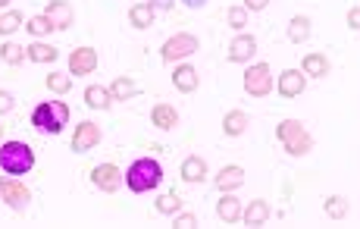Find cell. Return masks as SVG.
Listing matches in <instances>:
<instances>
[{"label":"cell","instance_id":"obj_8","mask_svg":"<svg viewBox=\"0 0 360 229\" xmlns=\"http://www.w3.org/2000/svg\"><path fill=\"white\" fill-rule=\"evenodd\" d=\"M91 182H94L101 192L113 195L119 189V182H123V173H119L116 163H101V167H94V170H91Z\"/></svg>","mask_w":360,"mask_h":229},{"label":"cell","instance_id":"obj_10","mask_svg":"<svg viewBox=\"0 0 360 229\" xmlns=\"http://www.w3.org/2000/svg\"><path fill=\"white\" fill-rule=\"evenodd\" d=\"M97 145H101V126H97V123H81V126H75V132H73V151L85 154V151L97 148Z\"/></svg>","mask_w":360,"mask_h":229},{"label":"cell","instance_id":"obj_28","mask_svg":"<svg viewBox=\"0 0 360 229\" xmlns=\"http://www.w3.org/2000/svg\"><path fill=\"white\" fill-rule=\"evenodd\" d=\"M0 60L7 63V67H19L25 60V47H19L16 41H3V47H0Z\"/></svg>","mask_w":360,"mask_h":229},{"label":"cell","instance_id":"obj_23","mask_svg":"<svg viewBox=\"0 0 360 229\" xmlns=\"http://www.w3.org/2000/svg\"><path fill=\"white\" fill-rule=\"evenodd\" d=\"M25 57H29L31 63H53V60L60 57V51L53 45H44V41H31V45L25 47Z\"/></svg>","mask_w":360,"mask_h":229},{"label":"cell","instance_id":"obj_35","mask_svg":"<svg viewBox=\"0 0 360 229\" xmlns=\"http://www.w3.org/2000/svg\"><path fill=\"white\" fill-rule=\"evenodd\" d=\"M16 107V101H13V95H10V91H3L0 88V117H3V113H10Z\"/></svg>","mask_w":360,"mask_h":229},{"label":"cell","instance_id":"obj_25","mask_svg":"<svg viewBox=\"0 0 360 229\" xmlns=\"http://www.w3.org/2000/svg\"><path fill=\"white\" fill-rule=\"evenodd\" d=\"M110 88H103V85H88L85 88V104H88L91 110H107L110 107Z\"/></svg>","mask_w":360,"mask_h":229},{"label":"cell","instance_id":"obj_30","mask_svg":"<svg viewBox=\"0 0 360 229\" xmlns=\"http://www.w3.org/2000/svg\"><path fill=\"white\" fill-rule=\"evenodd\" d=\"M25 29H29L31 38H44V35H51V32H57V25H53L47 16H31Z\"/></svg>","mask_w":360,"mask_h":229},{"label":"cell","instance_id":"obj_16","mask_svg":"<svg viewBox=\"0 0 360 229\" xmlns=\"http://www.w3.org/2000/svg\"><path fill=\"white\" fill-rule=\"evenodd\" d=\"M179 173H182L185 182H204L207 179V160L204 157H198V154L185 157L182 167H179Z\"/></svg>","mask_w":360,"mask_h":229},{"label":"cell","instance_id":"obj_2","mask_svg":"<svg viewBox=\"0 0 360 229\" xmlns=\"http://www.w3.org/2000/svg\"><path fill=\"white\" fill-rule=\"evenodd\" d=\"M276 138L282 141V148L292 157H304L307 151H313V135L307 132L301 119H282L279 129H276Z\"/></svg>","mask_w":360,"mask_h":229},{"label":"cell","instance_id":"obj_13","mask_svg":"<svg viewBox=\"0 0 360 229\" xmlns=\"http://www.w3.org/2000/svg\"><path fill=\"white\" fill-rule=\"evenodd\" d=\"M172 85H176L182 95H192V91H198V85H201L198 69L188 67V63H179V67L172 69Z\"/></svg>","mask_w":360,"mask_h":229},{"label":"cell","instance_id":"obj_40","mask_svg":"<svg viewBox=\"0 0 360 229\" xmlns=\"http://www.w3.org/2000/svg\"><path fill=\"white\" fill-rule=\"evenodd\" d=\"M0 7H7V0H0Z\"/></svg>","mask_w":360,"mask_h":229},{"label":"cell","instance_id":"obj_39","mask_svg":"<svg viewBox=\"0 0 360 229\" xmlns=\"http://www.w3.org/2000/svg\"><path fill=\"white\" fill-rule=\"evenodd\" d=\"M182 3H185V7H192V10H201L207 0H182Z\"/></svg>","mask_w":360,"mask_h":229},{"label":"cell","instance_id":"obj_15","mask_svg":"<svg viewBox=\"0 0 360 229\" xmlns=\"http://www.w3.org/2000/svg\"><path fill=\"white\" fill-rule=\"evenodd\" d=\"M44 16L57 25V29H69V25H73V7H69L66 0H51L47 10H44Z\"/></svg>","mask_w":360,"mask_h":229},{"label":"cell","instance_id":"obj_4","mask_svg":"<svg viewBox=\"0 0 360 229\" xmlns=\"http://www.w3.org/2000/svg\"><path fill=\"white\" fill-rule=\"evenodd\" d=\"M0 167L3 173L10 176H23L35 167V151L25 145V141H7L3 148H0Z\"/></svg>","mask_w":360,"mask_h":229},{"label":"cell","instance_id":"obj_18","mask_svg":"<svg viewBox=\"0 0 360 229\" xmlns=\"http://www.w3.org/2000/svg\"><path fill=\"white\" fill-rule=\"evenodd\" d=\"M244 185V170L242 167H222L220 176H216V189L220 192H235Z\"/></svg>","mask_w":360,"mask_h":229},{"label":"cell","instance_id":"obj_33","mask_svg":"<svg viewBox=\"0 0 360 229\" xmlns=\"http://www.w3.org/2000/svg\"><path fill=\"white\" fill-rule=\"evenodd\" d=\"M229 25H232V29H244V25H248V10L244 7L229 10Z\"/></svg>","mask_w":360,"mask_h":229},{"label":"cell","instance_id":"obj_36","mask_svg":"<svg viewBox=\"0 0 360 229\" xmlns=\"http://www.w3.org/2000/svg\"><path fill=\"white\" fill-rule=\"evenodd\" d=\"M270 7V0H244V10L248 13H260V10Z\"/></svg>","mask_w":360,"mask_h":229},{"label":"cell","instance_id":"obj_17","mask_svg":"<svg viewBox=\"0 0 360 229\" xmlns=\"http://www.w3.org/2000/svg\"><path fill=\"white\" fill-rule=\"evenodd\" d=\"M151 123H154L157 129H163V132H169V129L179 126V110L169 107V104H157L154 110H151Z\"/></svg>","mask_w":360,"mask_h":229},{"label":"cell","instance_id":"obj_5","mask_svg":"<svg viewBox=\"0 0 360 229\" xmlns=\"http://www.w3.org/2000/svg\"><path fill=\"white\" fill-rule=\"evenodd\" d=\"M198 47H201V41L192 35V32H179V35L163 41L160 57H163V63H182V60H188Z\"/></svg>","mask_w":360,"mask_h":229},{"label":"cell","instance_id":"obj_37","mask_svg":"<svg viewBox=\"0 0 360 229\" xmlns=\"http://www.w3.org/2000/svg\"><path fill=\"white\" fill-rule=\"evenodd\" d=\"M348 25H351V29H360V7L348 10Z\"/></svg>","mask_w":360,"mask_h":229},{"label":"cell","instance_id":"obj_27","mask_svg":"<svg viewBox=\"0 0 360 229\" xmlns=\"http://www.w3.org/2000/svg\"><path fill=\"white\" fill-rule=\"evenodd\" d=\"M323 210H326V217H332V220H345L348 217V201L342 198V195H329V198L323 201Z\"/></svg>","mask_w":360,"mask_h":229},{"label":"cell","instance_id":"obj_29","mask_svg":"<svg viewBox=\"0 0 360 229\" xmlns=\"http://www.w3.org/2000/svg\"><path fill=\"white\" fill-rule=\"evenodd\" d=\"M16 29H23V13H19V10H7V13H0V38L13 35Z\"/></svg>","mask_w":360,"mask_h":229},{"label":"cell","instance_id":"obj_1","mask_svg":"<svg viewBox=\"0 0 360 229\" xmlns=\"http://www.w3.org/2000/svg\"><path fill=\"white\" fill-rule=\"evenodd\" d=\"M160 182H163V167L154 157H141V160H135L132 167H129V173H125V185H129V192H135V195L151 192V189H157Z\"/></svg>","mask_w":360,"mask_h":229},{"label":"cell","instance_id":"obj_34","mask_svg":"<svg viewBox=\"0 0 360 229\" xmlns=\"http://www.w3.org/2000/svg\"><path fill=\"white\" fill-rule=\"evenodd\" d=\"M176 226H179V229H192V226H198V217H194V214H188V210H185V214L179 210Z\"/></svg>","mask_w":360,"mask_h":229},{"label":"cell","instance_id":"obj_24","mask_svg":"<svg viewBox=\"0 0 360 229\" xmlns=\"http://www.w3.org/2000/svg\"><path fill=\"white\" fill-rule=\"evenodd\" d=\"M129 23H132V29H151L154 25V7H151V0L147 3H135L129 10Z\"/></svg>","mask_w":360,"mask_h":229},{"label":"cell","instance_id":"obj_7","mask_svg":"<svg viewBox=\"0 0 360 229\" xmlns=\"http://www.w3.org/2000/svg\"><path fill=\"white\" fill-rule=\"evenodd\" d=\"M0 198L7 201L13 210H23L31 201V189L23 182H16V179H10V173H7V176H0Z\"/></svg>","mask_w":360,"mask_h":229},{"label":"cell","instance_id":"obj_31","mask_svg":"<svg viewBox=\"0 0 360 229\" xmlns=\"http://www.w3.org/2000/svg\"><path fill=\"white\" fill-rule=\"evenodd\" d=\"M182 210V198L176 192H163L157 198V214H179Z\"/></svg>","mask_w":360,"mask_h":229},{"label":"cell","instance_id":"obj_14","mask_svg":"<svg viewBox=\"0 0 360 229\" xmlns=\"http://www.w3.org/2000/svg\"><path fill=\"white\" fill-rule=\"evenodd\" d=\"M242 201L235 198V195L232 192H222V198L216 201V217H220L222 223H238L242 220Z\"/></svg>","mask_w":360,"mask_h":229},{"label":"cell","instance_id":"obj_21","mask_svg":"<svg viewBox=\"0 0 360 229\" xmlns=\"http://www.w3.org/2000/svg\"><path fill=\"white\" fill-rule=\"evenodd\" d=\"M248 113L244 110H229L226 117H222V132L232 135V138H238V135H244V129H248Z\"/></svg>","mask_w":360,"mask_h":229},{"label":"cell","instance_id":"obj_32","mask_svg":"<svg viewBox=\"0 0 360 229\" xmlns=\"http://www.w3.org/2000/svg\"><path fill=\"white\" fill-rule=\"evenodd\" d=\"M44 85L51 91H57V95H66V91L73 88V79H69V75H63V73H51L44 79Z\"/></svg>","mask_w":360,"mask_h":229},{"label":"cell","instance_id":"obj_41","mask_svg":"<svg viewBox=\"0 0 360 229\" xmlns=\"http://www.w3.org/2000/svg\"><path fill=\"white\" fill-rule=\"evenodd\" d=\"M0 138H3V126H0Z\"/></svg>","mask_w":360,"mask_h":229},{"label":"cell","instance_id":"obj_11","mask_svg":"<svg viewBox=\"0 0 360 229\" xmlns=\"http://www.w3.org/2000/svg\"><path fill=\"white\" fill-rule=\"evenodd\" d=\"M276 88H279L282 97L292 101V97H298L304 88H307V75H304L301 69H285V73L279 75V85H276Z\"/></svg>","mask_w":360,"mask_h":229},{"label":"cell","instance_id":"obj_3","mask_svg":"<svg viewBox=\"0 0 360 229\" xmlns=\"http://www.w3.org/2000/svg\"><path fill=\"white\" fill-rule=\"evenodd\" d=\"M66 119H69V107L63 101H53V104L44 101L31 110V126L41 129L44 135H60L63 126H66Z\"/></svg>","mask_w":360,"mask_h":229},{"label":"cell","instance_id":"obj_20","mask_svg":"<svg viewBox=\"0 0 360 229\" xmlns=\"http://www.w3.org/2000/svg\"><path fill=\"white\" fill-rule=\"evenodd\" d=\"M301 73L304 75H313V79H323L329 75V57L326 53H307L301 60Z\"/></svg>","mask_w":360,"mask_h":229},{"label":"cell","instance_id":"obj_9","mask_svg":"<svg viewBox=\"0 0 360 229\" xmlns=\"http://www.w3.org/2000/svg\"><path fill=\"white\" fill-rule=\"evenodd\" d=\"M97 69V51L94 47H75L69 53V75H91Z\"/></svg>","mask_w":360,"mask_h":229},{"label":"cell","instance_id":"obj_12","mask_svg":"<svg viewBox=\"0 0 360 229\" xmlns=\"http://www.w3.org/2000/svg\"><path fill=\"white\" fill-rule=\"evenodd\" d=\"M254 53H257V38L254 35L232 38V45H229V60H232V63H248Z\"/></svg>","mask_w":360,"mask_h":229},{"label":"cell","instance_id":"obj_22","mask_svg":"<svg viewBox=\"0 0 360 229\" xmlns=\"http://www.w3.org/2000/svg\"><path fill=\"white\" fill-rule=\"evenodd\" d=\"M135 95H138V82H135L132 75H119V79L110 85V97H113V101H132Z\"/></svg>","mask_w":360,"mask_h":229},{"label":"cell","instance_id":"obj_6","mask_svg":"<svg viewBox=\"0 0 360 229\" xmlns=\"http://www.w3.org/2000/svg\"><path fill=\"white\" fill-rule=\"evenodd\" d=\"M244 91L250 97H266L272 91V75H270V63H257V67L244 69Z\"/></svg>","mask_w":360,"mask_h":229},{"label":"cell","instance_id":"obj_26","mask_svg":"<svg viewBox=\"0 0 360 229\" xmlns=\"http://www.w3.org/2000/svg\"><path fill=\"white\" fill-rule=\"evenodd\" d=\"M310 38V19L307 16H292V23H288V41L292 45H304Z\"/></svg>","mask_w":360,"mask_h":229},{"label":"cell","instance_id":"obj_19","mask_svg":"<svg viewBox=\"0 0 360 229\" xmlns=\"http://www.w3.org/2000/svg\"><path fill=\"white\" fill-rule=\"evenodd\" d=\"M242 220H244V226H263V223L270 220V204H266L263 198H257V201H250V204L244 207V214H242Z\"/></svg>","mask_w":360,"mask_h":229},{"label":"cell","instance_id":"obj_38","mask_svg":"<svg viewBox=\"0 0 360 229\" xmlns=\"http://www.w3.org/2000/svg\"><path fill=\"white\" fill-rule=\"evenodd\" d=\"M172 3H176V0H151L154 10H172Z\"/></svg>","mask_w":360,"mask_h":229}]
</instances>
